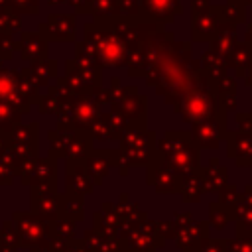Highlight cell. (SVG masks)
<instances>
[{"label": "cell", "instance_id": "cell-1", "mask_svg": "<svg viewBox=\"0 0 252 252\" xmlns=\"http://www.w3.org/2000/svg\"><path fill=\"white\" fill-rule=\"evenodd\" d=\"M201 71L199 61L191 59V43H171V47L158 57L146 71V83L156 89V94L163 96L167 104H173L197 79Z\"/></svg>", "mask_w": 252, "mask_h": 252}, {"label": "cell", "instance_id": "cell-2", "mask_svg": "<svg viewBox=\"0 0 252 252\" xmlns=\"http://www.w3.org/2000/svg\"><path fill=\"white\" fill-rule=\"evenodd\" d=\"M171 106L177 114H181V118L187 124H197V122H203V120L213 118L219 112H222L219 106V100H217L215 81L211 77H207L203 71H199L193 85Z\"/></svg>", "mask_w": 252, "mask_h": 252}, {"label": "cell", "instance_id": "cell-3", "mask_svg": "<svg viewBox=\"0 0 252 252\" xmlns=\"http://www.w3.org/2000/svg\"><path fill=\"white\" fill-rule=\"evenodd\" d=\"M156 156L167 161L181 177L201 167V150L193 142L191 132H165L161 140H156Z\"/></svg>", "mask_w": 252, "mask_h": 252}, {"label": "cell", "instance_id": "cell-4", "mask_svg": "<svg viewBox=\"0 0 252 252\" xmlns=\"http://www.w3.org/2000/svg\"><path fill=\"white\" fill-rule=\"evenodd\" d=\"M85 41L91 43V47L96 53L98 67H120L126 65V53L128 47L122 41L118 33H114L106 24L93 22L85 26Z\"/></svg>", "mask_w": 252, "mask_h": 252}, {"label": "cell", "instance_id": "cell-5", "mask_svg": "<svg viewBox=\"0 0 252 252\" xmlns=\"http://www.w3.org/2000/svg\"><path fill=\"white\" fill-rule=\"evenodd\" d=\"M112 93L110 110L118 112L126 124V128H146V96L138 94V87H108Z\"/></svg>", "mask_w": 252, "mask_h": 252}, {"label": "cell", "instance_id": "cell-6", "mask_svg": "<svg viewBox=\"0 0 252 252\" xmlns=\"http://www.w3.org/2000/svg\"><path fill=\"white\" fill-rule=\"evenodd\" d=\"M118 152L128 159L130 165L146 167L156 154V132L146 128H124L118 138Z\"/></svg>", "mask_w": 252, "mask_h": 252}, {"label": "cell", "instance_id": "cell-7", "mask_svg": "<svg viewBox=\"0 0 252 252\" xmlns=\"http://www.w3.org/2000/svg\"><path fill=\"white\" fill-rule=\"evenodd\" d=\"M10 222L20 238V246H47L53 238V222L32 211H14Z\"/></svg>", "mask_w": 252, "mask_h": 252}, {"label": "cell", "instance_id": "cell-8", "mask_svg": "<svg viewBox=\"0 0 252 252\" xmlns=\"http://www.w3.org/2000/svg\"><path fill=\"white\" fill-rule=\"evenodd\" d=\"M146 181L159 195H179L183 177L167 161L154 154V159L146 165Z\"/></svg>", "mask_w": 252, "mask_h": 252}, {"label": "cell", "instance_id": "cell-9", "mask_svg": "<svg viewBox=\"0 0 252 252\" xmlns=\"http://www.w3.org/2000/svg\"><path fill=\"white\" fill-rule=\"evenodd\" d=\"M226 132H228V128H226V112H219L213 118H207L203 122L193 124L191 138L199 146V150L201 148H205V150H217L219 144L226 138Z\"/></svg>", "mask_w": 252, "mask_h": 252}, {"label": "cell", "instance_id": "cell-10", "mask_svg": "<svg viewBox=\"0 0 252 252\" xmlns=\"http://www.w3.org/2000/svg\"><path fill=\"white\" fill-rule=\"evenodd\" d=\"M65 81L77 96L89 94L93 87L100 85V67L81 65L75 59H69L65 63Z\"/></svg>", "mask_w": 252, "mask_h": 252}, {"label": "cell", "instance_id": "cell-11", "mask_svg": "<svg viewBox=\"0 0 252 252\" xmlns=\"http://www.w3.org/2000/svg\"><path fill=\"white\" fill-rule=\"evenodd\" d=\"M59 195L57 187L51 185H30V211L55 222L59 217Z\"/></svg>", "mask_w": 252, "mask_h": 252}, {"label": "cell", "instance_id": "cell-12", "mask_svg": "<svg viewBox=\"0 0 252 252\" xmlns=\"http://www.w3.org/2000/svg\"><path fill=\"white\" fill-rule=\"evenodd\" d=\"M224 12L220 6H209L201 12H193V39L195 41H211L217 33L219 26L224 22Z\"/></svg>", "mask_w": 252, "mask_h": 252}, {"label": "cell", "instance_id": "cell-13", "mask_svg": "<svg viewBox=\"0 0 252 252\" xmlns=\"http://www.w3.org/2000/svg\"><path fill=\"white\" fill-rule=\"evenodd\" d=\"M65 191L77 193L81 197L91 195L94 191V183L87 171L85 158L83 159H65Z\"/></svg>", "mask_w": 252, "mask_h": 252}, {"label": "cell", "instance_id": "cell-14", "mask_svg": "<svg viewBox=\"0 0 252 252\" xmlns=\"http://www.w3.org/2000/svg\"><path fill=\"white\" fill-rule=\"evenodd\" d=\"M183 8L177 0H140V12L138 16L152 24H165L171 22L175 14H179Z\"/></svg>", "mask_w": 252, "mask_h": 252}, {"label": "cell", "instance_id": "cell-15", "mask_svg": "<svg viewBox=\"0 0 252 252\" xmlns=\"http://www.w3.org/2000/svg\"><path fill=\"white\" fill-rule=\"evenodd\" d=\"M224 140L226 156L232 158L238 167H252V132L228 130Z\"/></svg>", "mask_w": 252, "mask_h": 252}, {"label": "cell", "instance_id": "cell-16", "mask_svg": "<svg viewBox=\"0 0 252 252\" xmlns=\"http://www.w3.org/2000/svg\"><path fill=\"white\" fill-rule=\"evenodd\" d=\"M67 108L73 118V128H83V130H89L94 124V120L102 114L100 106L89 94L75 96L71 102H67Z\"/></svg>", "mask_w": 252, "mask_h": 252}, {"label": "cell", "instance_id": "cell-17", "mask_svg": "<svg viewBox=\"0 0 252 252\" xmlns=\"http://www.w3.org/2000/svg\"><path fill=\"white\" fill-rule=\"evenodd\" d=\"M18 79H20L18 71H14V69H0V102H8L20 114H28V112H32V106L20 94Z\"/></svg>", "mask_w": 252, "mask_h": 252}, {"label": "cell", "instance_id": "cell-18", "mask_svg": "<svg viewBox=\"0 0 252 252\" xmlns=\"http://www.w3.org/2000/svg\"><path fill=\"white\" fill-rule=\"evenodd\" d=\"M47 41H73L75 39V16L53 14L45 24L39 26V32Z\"/></svg>", "mask_w": 252, "mask_h": 252}, {"label": "cell", "instance_id": "cell-19", "mask_svg": "<svg viewBox=\"0 0 252 252\" xmlns=\"http://www.w3.org/2000/svg\"><path fill=\"white\" fill-rule=\"evenodd\" d=\"M118 158V150H91L89 156L85 158V165H87V171L96 185L102 183V179L108 175L110 167H114V161Z\"/></svg>", "mask_w": 252, "mask_h": 252}, {"label": "cell", "instance_id": "cell-20", "mask_svg": "<svg viewBox=\"0 0 252 252\" xmlns=\"http://www.w3.org/2000/svg\"><path fill=\"white\" fill-rule=\"evenodd\" d=\"M118 224H120V217L116 215L114 203H102L100 211L93 213V228L104 240L118 238Z\"/></svg>", "mask_w": 252, "mask_h": 252}, {"label": "cell", "instance_id": "cell-21", "mask_svg": "<svg viewBox=\"0 0 252 252\" xmlns=\"http://www.w3.org/2000/svg\"><path fill=\"white\" fill-rule=\"evenodd\" d=\"M209 222L205 220H193L189 226H183V228H177V234H175V244L181 252H195L197 246L201 244L203 238L209 236Z\"/></svg>", "mask_w": 252, "mask_h": 252}, {"label": "cell", "instance_id": "cell-22", "mask_svg": "<svg viewBox=\"0 0 252 252\" xmlns=\"http://www.w3.org/2000/svg\"><path fill=\"white\" fill-rule=\"evenodd\" d=\"M16 45L20 49L22 59L28 63H39L47 59V39L41 33H22Z\"/></svg>", "mask_w": 252, "mask_h": 252}, {"label": "cell", "instance_id": "cell-23", "mask_svg": "<svg viewBox=\"0 0 252 252\" xmlns=\"http://www.w3.org/2000/svg\"><path fill=\"white\" fill-rule=\"evenodd\" d=\"M201 171V183H203V193H217L219 189H222L226 185V167H222L219 163L217 158H211L209 159V165H201L199 167Z\"/></svg>", "mask_w": 252, "mask_h": 252}, {"label": "cell", "instance_id": "cell-24", "mask_svg": "<svg viewBox=\"0 0 252 252\" xmlns=\"http://www.w3.org/2000/svg\"><path fill=\"white\" fill-rule=\"evenodd\" d=\"M93 136L89 134V130L83 128H73V136L71 142L67 146L65 152V159H83L89 156V152L93 150Z\"/></svg>", "mask_w": 252, "mask_h": 252}, {"label": "cell", "instance_id": "cell-25", "mask_svg": "<svg viewBox=\"0 0 252 252\" xmlns=\"http://www.w3.org/2000/svg\"><path fill=\"white\" fill-rule=\"evenodd\" d=\"M83 215H85L83 197L77 193H71V191H63L59 195V217L79 222V220H83Z\"/></svg>", "mask_w": 252, "mask_h": 252}, {"label": "cell", "instance_id": "cell-26", "mask_svg": "<svg viewBox=\"0 0 252 252\" xmlns=\"http://www.w3.org/2000/svg\"><path fill=\"white\" fill-rule=\"evenodd\" d=\"M30 185H51L57 187V159L53 158H39L35 169L32 173Z\"/></svg>", "mask_w": 252, "mask_h": 252}, {"label": "cell", "instance_id": "cell-27", "mask_svg": "<svg viewBox=\"0 0 252 252\" xmlns=\"http://www.w3.org/2000/svg\"><path fill=\"white\" fill-rule=\"evenodd\" d=\"M250 63H252V41L234 43V47L226 55V65L236 71V77H244Z\"/></svg>", "mask_w": 252, "mask_h": 252}, {"label": "cell", "instance_id": "cell-28", "mask_svg": "<svg viewBox=\"0 0 252 252\" xmlns=\"http://www.w3.org/2000/svg\"><path fill=\"white\" fill-rule=\"evenodd\" d=\"M24 73L37 85V87H45L49 85L51 79H57V61L53 59H43L39 63H32L28 69H24Z\"/></svg>", "mask_w": 252, "mask_h": 252}, {"label": "cell", "instance_id": "cell-29", "mask_svg": "<svg viewBox=\"0 0 252 252\" xmlns=\"http://www.w3.org/2000/svg\"><path fill=\"white\" fill-rule=\"evenodd\" d=\"M199 65H201V71H203L207 77H211L213 81H217L219 77L226 75V71H228L226 57L220 55V53H217V51H211V49L201 57Z\"/></svg>", "mask_w": 252, "mask_h": 252}, {"label": "cell", "instance_id": "cell-30", "mask_svg": "<svg viewBox=\"0 0 252 252\" xmlns=\"http://www.w3.org/2000/svg\"><path fill=\"white\" fill-rule=\"evenodd\" d=\"M232 217L236 224V236H252V205L238 199L232 205Z\"/></svg>", "mask_w": 252, "mask_h": 252}, {"label": "cell", "instance_id": "cell-31", "mask_svg": "<svg viewBox=\"0 0 252 252\" xmlns=\"http://www.w3.org/2000/svg\"><path fill=\"white\" fill-rule=\"evenodd\" d=\"M179 195L185 203H199V199L203 195V183H201V171L199 169L183 177Z\"/></svg>", "mask_w": 252, "mask_h": 252}, {"label": "cell", "instance_id": "cell-32", "mask_svg": "<svg viewBox=\"0 0 252 252\" xmlns=\"http://www.w3.org/2000/svg\"><path fill=\"white\" fill-rule=\"evenodd\" d=\"M37 159H39V152H28V154H22L16 158L14 171L20 177L22 185H30V179H32V173L35 169Z\"/></svg>", "mask_w": 252, "mask_h": 252}, {"label": "cell", "instance_id": "cell-33", "mask_svg": "<svg viewBox=\"0 0 252 252\" xmlns=\"http://www.w3.org/2000/svg\"><path fill=\"white\" fill-rule=\"evenodd\" d=\"M230 220H234L232 207H226L219 201L209 205V226H213L215 230H222V228H226V224Z\"/></svg>", "mask_w": 252, "mask_h": 252}, {"label": "cell", "instance_id": "cell-34", "mask_svg": "<svg viewBox=\"0 0 252 252\" xmlns=\"http://www.w3.org/2000/svg\"><path fill=\"white\" fill-rule=\"evenodd\" d=\"M18 89H20V94L24 96V100L30 104V106H33V104H37V100L41 98L39 96V87L22 71L20 73V79H18Z\"/></svg>", "mask_w": 252, "mask_h": 252}, {"label": "cell", "instance_id": "cell-35", "mask_svg": "<svg viewBox=\"0 0 252 252\" xmlns=\"http://www.w3.org/2000/svg\"><path fill=\"white\" fill-rule=\"evenodd\" d=\"M20 122H22V114L8 102H0V132H10Z\"/></svg>", "mask_w": 252, "mask_h": 252}, {"label": "cell", "instance_id": "cell-36", "mask_svg": "<svg viewBox=\"0 0 252 252\" xmlns=\"http://www.w3.org/2000/svg\"><path fill=\"white\" fill-rule=\"evenodd\" d=\"M114 209H116V215H118L120 219H136V217L142 213L140 207H138V203H132V201H130L128 193H122V195L118 197V203L114 205Z\"/></svg>", "mask_w": 252, "mask_h": 252}, {"label": "cell", "instance_id": "cell-37", "mask_svg": "<svg viewBox=\"0 0 252 252\" xmlns=\"http://www.w3.org/2000/svg\"><path fill=\"white\" fill-rule=\"evenodd\" d=\"M75 234H77V222L57 217V220L53 222V236L63 238V240H73V238H77Z\"/></svg>", "mask_w": 252, "mask_h": 252}, {"label": "cell", "instance_id": "cell-38", "mask_svg": "<svg viewBox=\"0 0 252 252\" xmlns=\"http://www.w3.org/2000/svg\"><path fill=\"white\" fill-rule=\"evenodd\" d=\"M244 6H246L244 0H228V8H222L226 22H230L232 26L240 24L244 20Z\"/></svg>", "mask_w": 252, "mask_h": 252}, {"label": "cell", "instance_id": "cell-39", "mask_svg": "<svg viewBox=\"0 0 252 252\" xmlns=\"http://www.w3.org/2000/svg\"><path fill=\"white\" fill-rule=\"evenodd\" d=\"M0 246L4 248H20V238L10 220H4L0 226Z\"/></svg>", "mask_w": 252, "mask_h": 252}, {"label": "cell", "instance_id": "cell-40", "mask_svg": "<svg viewBox=\"0 0 252 252\" xmlns=\"http://www.w3.org/2000/svg\"><path fill=\"white\" fill-rule=\"evenodd\" d=\"M65 106V102L63 100H59L57 96H53V94H43L39 100H37V108H39V112L41 114H57L61 108Z\"/></svg>", "mask_w": 252, "mask_h": 252}, {"label": "cell", "instance_id": "cell-41", "mask_svg": "<svg viewBox=\"0 0 252 252\" xmlns=\"http://www.w3.org/2000/svg\"><path fill=\"white\" fill-rule=\"evenodd\" d=\"M6 8L14 14H35L37 0H6Z\"/></svg>", "mask_w": 252, "mask_h": 252}, {"label": "cell", "instance_id": "cell-42", "mask_svg": "<svg viewBox=\"0 0 252 252\" xmlns=\"http://www.w3.org/2000/svg\"><path fill=\"white\" fill-rule=\"evenodd\" d=\"M226 252H252V236H232L224 240Z\"/></svg>", "mask_w": 252, "mask_h": 252}, {"label": "cell", "instance_id": "cell-43", "mask_svg": "<svg viewBox=\"0 0 252 252\" xmlns=\"http://www.w3.org/2000/svg\"><path fill=\"white\" fill-rule=\"evenodd\" d=\"M217 195H219V203H222L226 207H232L240 199V191H238V187L234 183H226L222 189L217 191Z\"/></svg>", "mask_w": 252, "mask_h": 252}, {"label": "cell", "instance_id": "cell-44", "mask_svg": "<svg viewBox=\"0 0 252 252\" xmlns=\"http://www.w3.org/2000/svg\"><path fill=\"white\" fill-rule=\"evenodd\" d=\"M215 93L217 94H236V79L230 75H222L215 81Z\"/></svg>", "mask_w": 252, "mask_h": 252}, {"label": "cell", "instance_id": "cell-45", "mask_svg": "<svg viewBox=\"0 0 252 252\" xmlns=\"http://www.w3.org/2000/svg\"><path fill=\"white\" fill-rule=\"evenodd\" d=\"M83 244L87 246V250L89 252H98V248L102 246V242H104V238L94 230V228H89V230H85V234H83Z\"/></svg>", "mask_w": 252, "mask_h": 252}, {"label": "cell", "instance_id": "cell-46", "mask_svg": "<svg viewBox=\"0 0 252 252\" xmlns=\"http://www.w3.org/2000/svg\"><path fill=\"white\" fill-rule=\"evenodd\" d=\"M195 252H226V246H224V240L222 238H203L201 244L197 246Z\"/></svg>", "mask_w": 252, "mask_h": 252}, {"label": "cell", "instance_id": "cell-47", "mask_svg": "<svg viewBox=\"0 0 252 252\" xmlns=\"http://www.w3.org/2000/svg\"><path fill=\"white\" fill-rule=\"evenodd\" d=\"M156 230H158V234H159L163 240H165V238H175V234H177V226H175L173 220H165V222L156 220Z\"/></svg>", "mask_w": 252, "mask_h": 252}, {"label": "cell", "instance_id": "cell-48", "mask_svg": "<svg viewBox=\"0 0 252 252\" xmlns=\"http://www.w3.org/2000/svg\"><path fill=\"white\" fill-rule=\"evenodd\" d=\"M14 177H16L14 165L0 158V185H10L14 181Z\"/></svg>", "mask_w": 252, "mask_h": 252}, {"label": "cell", "instance_id": "cell-49", "mask_svg": "<svg viewBox=\"0 0 252 252\" xmlns=\"http://www.w3.org/2000/svg\"><path fill=\"white\" fill-rule=\"evenodd\" d=\"M234 122H236V130L240 132H252V112H236L234 114Z\"/></svg>", "mask_w": 252, "mask_h": 252}, {"label": "cell", "instance_id": "cell-50", "mask_svg": "<svg viewBox=\"0 0 252 252\" xmlns=\"http://www.w3.org/2000/svg\"><path fill=\"white\" fill-rule=\"evenodd\" d=\"M173 222H175V226L177 228H183V226H189L191 222H193V213H189V211H185V213H173Z\"/></svg>", "mask_w": 252, "mask_h": 252}, {"label": "cell", "instance_id": "cell-51", "mask_svg": "<svg viewBox=\"0 0 252 252\" xmlns=\"http://www.w3.org/2000/svg\"><path fill=\"white\" fill-rule=\"evenodd\" d=\"M114 167L118 169V173H120V175H124V177H126L132 165H130V163H128V159L118 152V158H116V161H114Z\"/></svg>", "mask_w": 252, "mask_h": 252}, {"label": "cell", "instance_id": "cell-52", "mask_svg": "<svg viewBox=\"0 0 252 252\" xmlns=\"http://www.w3.org/2000/svg\"><path fill=\"white\" fill-rule=\"evenodd\" d=\"M63 252H89V250H87V246L83 244L81 238H73V240L67 242V246H65Z\"/></svg>", "mask_w": 252, "mask_h": 252}, {"label": "cell", "instance_id": "cell-53", "mask_svg": "<svg viewBox=\"0 0 252 252\" xmlns=\"http://www.w3.org/2000/svg\"><path fill=\"white\" fill-rule=\"evenodd\" d=\"M240 199L246 201L248 205H252V183H248V185L244 187V193H240Z\"/></svg>", "mask_w": 252, "mask_h": 252}, {"label": "cell", "instance_id": "cell-54", "mask_svg": "<svg viewBox=\"0 0 252 252\" xmlns=\"http://www.w3.org/2000/svg\"><path fill=\"white\" fill-rule=\"evenodd\" d=\"M244 85H246V87H252V63L248 65V69H246V73H244Z\"/></svg>", "mask_w": 252, "mask_h": 252}, {"label": "cell", "instance_id": "cell-55", "mask_svg": "<svg viewBox=\"0 0 252 252\" xmlns=\"http://www.w3.org/2000/svg\"><path fill=\"white\" fill-rule=\"evenodd\" d=\"M30 252H51V250H49L47 246H32Z\"/></svg>", "mask_w": 252, "mask_h": 252}, {"label": "cell", "instance_id": "cell-56", "mask_svg": "<svg viewBox=\"0 0 252 252\" xmlns=\"http://www.w3.org/2000/svg\"><path fill=\"white\" fill-rule=\"evenodd\" d=\"M246 41H252V24L246 28Z\"/></svg>", "mask_w": 252, "mask_h": 252}, {"label": "cell", "instance_id": "cell-57", "mask_svg": "<svg viewBox=\"0 0 252 252\" xmlns=\"http://www.w3.org/2000/svg\"><path fill=\"white\" fill-rule=\"evenodd\" d=\"M0 252H18V248H4V246H0Z\"/></svg>", "mask_w": 252, "mask_h": 252}, {"label": "cell", "instance_id": "cell-58", "mask_svg": "<svg viewBox=\"0 0 252 252\" xmlns=\"http://www.w3.org/2000/svg\"><path fill=\"white\" fill-rule=\"evenodd\" d=\"M244 2H250V4H252V0H244Z\"/></svg>", "mask_w": 252, "mask_h": 252}, {"label": "cell", "instance_id": "cell-59", "mask_svg": "<svg viewBox=\"0 0 252 252\" xmlns=\"http://www.w3.org/2000/svg\"><path fill=\"white\" fill-rule=\"evenodd\" d=\"M0 69H2V61H0Z\"/></svg>", "mask_w": 252, "mask_h": 252}, {"label": "cell", "instance_id": "cell-60", "mask_svg": "<svg viewBox=\"0 0 252 252\" xmlns=\"http://www.w3.org/2000/svg\"><path fill=\"white\" fill-rule=\"evenodd\" d=\"M126 252H128V250H126Z\"/></svg>", "mask_w": 252, "mask_h": 252}]
</instances>
